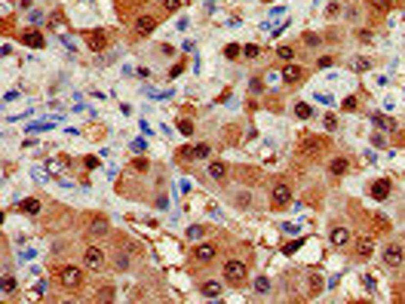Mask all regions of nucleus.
<instances>
[{
  "mask_svg": "<svg viewBox=\"0 0 405 304\" xmlns=\"http://www.w3.org/2000/svg\"><path fill=\"white\" fill-rule=\"evenodd\" d=\"M142 151H144V142H142V138H138V142H132V154H142Z\"/></svg>",
  "mask_w": 405,
  "mask_h": 304,
  "instance_id": "f704fd0d",
  "label": "nucleus"
},
{
  "mask_svg": "<svg viewBox=\"0 0 405 304\" xmlns=\"http://www.w3.org/2000/svg\"><path fill=\"white\" fill-rule=\"evenodd\" d=\"M117 267H120V271H126V267H129V258H123V255H120V258H117Z\"/></svg>",
  "mask_w": 405,
  "mask_h": 304,
  "instance_id": "4c0bfd02",
  "label": "nucleus"
},
{
  "mask_svg": "<svg viewBox=\"0 0 405 304\" xmlns=\"http://www.w3.org/2000/svg\"><path fill=\"white\" fill-rule=\"evenodd\" d=\"M329 172H332V175H338V178H341V175H347V172H350V160H347V157H334V160L329 163Z\"/></svg>",
  "mask_w": 405,
  "mask_h": 304,
  "instance_id": "4468645a",
  "label": "nucleus"
},
{
  "mask_svg": "<svg viewBox=\"0 0 405 304\" xmlns=\"http://www.w3.org/2000/svg\"><path fill=\"white\" fill-rule=\"evenodd\" d=\"M310 289H313V295H316V292L322 289V279H319V277H313V279H310Z\"/></svg>",
  "mask_w": 405,
  "mask_h": 304,
  "instance_id": "72a5a7b5",
  "label": "nucleus"
},
{
  "mask_svg": "<svg viewBox=\"0 0 405 304\" xmlns=\"http://www.w3.org/2000/svg\"><path fill=\"white\" fill-rule=\"evenodd\" d=\"M224 283L227 286H242L246 283V261H237V258L224 261Z\"/></svg>",
  "mask_w": 405,
  "mask_h": 304,
  "instance_id": "f03ea898",
  "label": "nucleus"
},
{
  "mask_svg": "<svg viewBox=\"0 0 405 304\" xmlns=\"http://www.w3.org/2000/svg\"><path fill=\"white\" fill-rule=\"evenodd\" d=\"M209 151H212L209 145H193L191 151H181V157L184 160H206V157H209Z\"/></svg>",
  "mask_w": 405,
  "mask_h": 304,
  "instance_id": "ddd939ff",
  "label": "nucleus"
},
{
  "mask_svg": "<svg viewBox=\"0 0 405 304\" xmlns=\"http://www.w3.org/2000/svg\"><path fill=\"white\" fill-rule=\"evenodd\" d=\"M203 233H206V228H200V225H193V228L188 230V237H191V240H200Z\"/></svg>",
  "mask_w": 405,
  "mask_h": 304,
  "instance_id": "7c9ffc66",
  "label": "nucleus"
},
{
  "mask_svg": "<svg viewBox=\"0 0 405 304\" xmlns=\"http://www.w3.org/2000/svg\"><path fill=\"white\" fill-rule=\"evenodd\" d=\"M111 298H114V286H101L95 295V301H111Z\"/></svg>",
  "mask_w": 405,
  "mask_h": 304,
  "instance_id": "b1692460",
  "label": "nucleus"
},
{
  "mask_svg": "<svg viewBox=\"0 0 405 304\" xmlns=\"http://www.w3.org/2000/svg\"><path fill=\"white\" fill-rule=\"evenodd\" d=\"M154 28H157L154 16H138L135 19V37H147V34H154Z\"/></svg>",
  "mask_w": 405,
  "mask_h": 304,
  "instance_id": "1a4fd4ad",
  "label": "nucleus"
},
{
  "mask_svg": "<svg viewBox=\"0 0 405 304\" xmlns=\"http://www.w3.org/2000/svg\"><path fill=\"white\" fill-rule=\"evenodd\" d=\"M267 289H270L267 277H258V279H255V292H261V295H264V292H267Z\"/></svg>",
  "mask_w": 405,
  "mask_h": 304,
  "instance_id": "cd10ccee",
  "label": "nucleus"
},
{
  "mask_svg": "<svg viewBox=\"0 0 405 304\" xmlns=\"http://www.w3.org/2000/svg\"><path fill=\"white\" fill-rule=\"evenodd\" d=\"M215 255H218V246H212V243H200V246H193V261H200V264H209Z\"/></svg>",
  "mask_w": 405,
  "mask_h": 304,
  "instance_id": "0eeeda50",
  "label": "nucleus"
},
{
  "mask_svg": "<svg viewBox=\"0 0 405 304\" xmlns=\"http://www.w3.org/2000/svg\"><path fill=\"white\" fill-rule=\"evenodd\" d=\"M329 240H332V246H347V243H350V230L347 228H332Z\"/></svg>",
  "mask_w": 405,
  "mask_h": 304,
  "instance_id": "2eb2a0df",
  "label": "nucleus"
},
{
  "mask_svg": "<svg viewBox=\"0 0 405 304\" xmlns=\"http://www.w3.org/2000/svg\"><path fill=\"white\" fill-rule=\"evenodd\" d=\"M375 126H378V129H390V120H387V117H381V114H375Z\"/></svg>",
  "mask_w": 405,
  "mask_h": 304,
  "instance_id": "c756f323",
  "label": "nucleus"
},
{
  "mask_svg": "<svg viewBox=\"0 0 405 304\" xmlns=\"http://www.w3.org/2000/svg\"><path fill=\"white\" fill-rule=\"evenodd\" d=\"M209 175H212L215 181H224V178H227V163H221V160L209 163Z\"/></svg>",
  "mask_w": 405,
  "mask_h": 304,
  "instance_id": "f3484780",
  "label": "nucleus"
},
{
  "mask_svg": "<svg viewBox=\"0 0 405 304\" xmlns=\"http://www.w3.org/2000/svg\"><path fill=\"white\" fill-rule=\"evenodd\" d=\"M200 292L206 298H218V295H221V283H218V279H206V283L200 286Z\"/></svg>",
  "mask_w": 405,
  "mask_h": 304,
  "instance_id": "dca6fc26",
  "label": "nucleus"
},
{
  "mask_svg": "<svg viewBox=\"0 0 405 304\" xmlns=\"http://www.w3.org/2000/svg\"><path fill=\"white\" fill-rule=\"evenodd\" d=\"M111 230V225L105 218H92V225H89V233H95V237H105V233Z\"/></svg>",
  "mask_w": 405,
  "mask_h": 304,
  "instance_id": "a211bd4d",
  "label": "nucleus"
},
{
  "mask_svg": "<svg viewBox=\"0 0 405 304\" xmlns=\"http://www.w3.org/2000/svg\"><path fill=\"white\" fill-rule=\"evenodd\" d=\"M390 191H393L390 178H378V181H372V184H368V194H372L375 200H387V197H390Z\"/></svg>",
  "mask_w": 405,
  "mask_h": 304,
  "instance_id": "6e6552de",
  "label": "nucleus"
},
{
  "mask_svg": "<svg viewBox=\"0 0 405 304\" xmlns=\"http://www.w3.org/2000/svg\"><path fill=\"white\" fill-rule=\"evenodd\" d=\"M295 117L298 120H310V117H313V108H310V104H295Z\"/></svg>",
  "mask_w": 405,
  "mask_h": 304,
  "instance_id": "412c9836",
  "label": "nucleus"
},
{
  "mask_svg": "<svg viewBox=\"0 0 405 304\" xmlns=\"http://www.w3.org/2000/svg\"><path fill=\"white\" fill-rule=\"evenodd\" d=\"M22 43H25V46H31V50H43V46H46L43 34H40V31H34V28L22 31Z\"/></svg>",
  "mask_w": 405,
  "mask_h": 304,
  "instance_id": "9d476101",
  "label": "nucleus"
},
{
  "mask_svg": "<svg viewBox=\"0 0 405 304\" xmlns=\"http://www.w3.org/2000/svg\"><path fill=\"white\" fill-rule=\"evenodd\" d=\"M276 55H280L283 62H292V58H295V50H292V46H280V50H276Z\"/></svg>",
  "mask_w": 405,
  "mask_h": 304,
  "instance_id": "393cba45",
  "label": "nucleus"
},
{
  "mask_svg": "<svg viewBox=\"0 0 405 304\" xmlns=\"http://www.w3.org/2000/svg\"><path fill=\"white\" fill-rule=\"evenodd\" d=\"M83 264H86V271H101V267H105V252L98 246H86L83 249Z\"/></svg>",
  "mask_w": 405,
  "mask_h": 304,
  "instance_id": "20e7f679",
  "label": "nucleus"
},
{
  "mask_svg": "<svg viewBox=\"0 0 405 304\" xmlns=\"http://www.w3.org/2000/svg\"><path fill=\"white\" fill-rule=\"evenodd\" d=\"M83 267H77V264H62V267H55V283H59L62 289H80L83 286Z\"/></svg>",
  "mask_w": 405,
  "mask_h": 304,
  "instance_id": "f257e3e1",
  "label": "nucleus"
},
{
  "mask_svg": "<svg viewBox=\"0 0 405 304\" xmlns=\"http://www.w3.org/2000/svg\"><path fill=\"white\" fill-rule=\"evenodd\" d=\"M86 46L92 52H101V50H108V31L105 28H95V31H89L86 34Z\"/></svg>",
  "mask_w": 405,
  "mask_h": 304,
  "instance_id": "423d86ee",
  "label": "nucleus"
},
{
  "mask_svg": "<svg viewBox=\"0 0 405 304\" xmlns=\"http://www.w3.org/2000/svg\"><path fill=\"white\" fill-rule=\"evenodd\" d=\"M224 55H227V58H239V55H242V46L227 43V46H224Z\"/></svg>",
  "mask_w": 405,
  "mask_h": 304,
  "instance_id": "5701e85b",
  "label": "nucleus"
},
{
  "mask_svg": "<svg viewBox=\"0 0 405 304\" xmlns=\"http://www.w3.org/2000/svg\"><path fill=\"white\" fill-rule=\"evenodd\" d=\"M242 55H246V58H258V55H261V46H258V43H246V46H242Z\"/></svg>",
  "mask_w": 405,
  "mask_h": 304,
  "instance_id": "4be33fe9",
  "label": "nucleus"
},
{
  "mask_svg": "<svg viewBox=\"0 0 405 304\" xmlns=\"http://www.w3.org/2000/svg\"><path fill=\"white\" fill-rule=\"evenodd\" d=\"M288 200H292V184H286V181L273 184V191H270V206H273V209H283Z\"/></svg>",
  "mask_w": 405,
  "mask_h": 304,
  "instance_id": "7ed1b4c3",
  "label": "nucleus"
},
{
  "mask_svg": "<svg viewBox=\"0 0 405 304\" xmlns=\"http://www.w3.org/2000/svg\"><path fill=\"white\" fill-rule=\"evenodd\" d=\"M372 252H375V243L372 240H368V237H359V240H356V258H372Z\"/></svg>",
  "mask_w": 405,
  "mask_h": 304,
  "instance_id": "9b49d317",
  "label": "nucleus"
},
{
  "mask_svg": "<svg viewBox=\"0 0 405 304\" xmlns=\"http://www.w3.org/2000/svg\"><path fill=\"white\" fill-rule=\"evenodd\" d=\"M372 6H375V9H381V13H387V9L393 6V0H372Z\"/></svg>",
  "mask_w": 405,
  "mask_h": 304,
  "instance_id": "c85d7f7f",
  "label": "nucleus"
},
{
  "mask_svg": "<svg viewBox=\"0 0 405 304\" xmlns=\"http://www.w3.org/2000/svg\"><path fill=\"white\" fill-rule=\"evenodd\" d=\"M353 68H356V71H365V68H368V58H359V62H353Z\"/></svg>",
  "mask_w": 405,
  "mask_h": 304,
  "instance_id": "c9c22d12",
  "label": "nucleus"
},
{
  "mask_svg": "<svg viewBox=\"0 0 405 304\" xmlns=\"http://www.w3.org/2000/svg\"><path fill=\"white\" fill-rule=\"evenodd\" d=\"M326 129H332V132H334V129H338V120H334V117H332V114L326 117Z\"/></svg>",
  "mask_w": 405,
  "mask_h": 304,
  "instance_id": "473e14b6",
  "label": "nucleus"
},
{
  "mask_svg": "<svg viewBox=\"0 0 405 304\" xmlns=\"http://www.w3.org/2000/svg\"><path fill=\"white\" fill-rule=\"evenodd\" d=\"M301 77H304V68H301V65H286L283 68V80H286V83H301Z\"/></svg>",
  "mask_w": 405,
  "mask_h": 304,
  "instance_id": "f8f14e48",
  "label": "nucleus"
},
{
  "mask_svg": "<svg viewBox=\"0 0 405 304\" xmlns=\"http://www.w3.org/2000/svg\"><path fill=\"white\" fill-rule=\"evenodd\" d=\"M16 292V279L13 277H3V298H9Z\"/></svg>",
  "mask_w": 405,
  "mask_h": 304,
  "instance_id": "a878e982",
  "label": "nucleus"
},
{
  "mask_svg": "<svg viewBox=\"0 0 405 304\" xmlns=\"http://www.w3.org/2000/svg\"><path fill=\"white\" fill-rule=\"evenodd\" d=\"M384 264L387 267H402L405 264V249L399 246V243H390V246L384 249Z\"/></svg>",
  "mask_w": 405,
  "mask_h": 304,
  "instance_id": "39448f33",
  "label": "nucleus"
},
{
  "mask_svg": "<svg viewBox=\"0 0 405 304\" xmlns=\"http://www.w3.org/2000/svg\"><path fill=\"white\" fill-rule=\"evenodd\" d=\"M178 132H181V135H191V132H193V123L181 117V120H178Z\"/></svg>",
  "mask_w": 405,
  "mask_h": 304,
  "instance_id": "bb28decb",
  "label": "nucleus"
},
{
  "mask_svg": "<svg viewBox=\"0 0 405 304\" xmlns=\"http://www.w3.org/2000/svg\"><path fill=\"white\" fill-rule=\"evenodd\" d=\"M178 74H184V65H175V68L169 71V77H178Z\"/></svg>",
  "mask_w": 405,
  "mask_h": 304,
  "instance_id": "e433bc0d",
  "label": "nucleus"
},
{
  "mask_svg": "<svg viewBox=\"0 0 405 304\" xmlns=\"http://www.w3.org/2000/svg\"><path fill=\"white\" fill-rule=\"evenodd\" d=\"M22 212H28V215H40V200H22Z\"/></svg>",
  "mask_w": 405,
  "mask_h": 304,
  "instance_id": "aec40b11",
  "label": "nucleus"
},
{
  "mask_svg": "<svg viewBox=\"0 0 405 304\" xmlns=\"http://www.w3.org/2000/svg\"><path fill=\"white\" fill-rule=\"evenodd\" d=\"M178 6H181V0H163V9H166V13H175Z\"/></svg>",
  "mask_w": 405,
  "mask_h": 304,
  "instance_id": "2f4dec72",
  "label": "nucleus"
},
{
  "mask_svg": "<svg viewBox=\"0 0 405 304\" xmlns=\"http://www.w3.org/2000/svg\"><path fill=\"white\" fill-rule=\"evenodd\" d=\"M322 148H326L322 138H304V154H319Z\"/></svg>",
  "mask_w": 405,
  "mask_h": 304,
  "instance_id": "6ab92c4d",
  "label": "nucleus"
}]
</instances>
